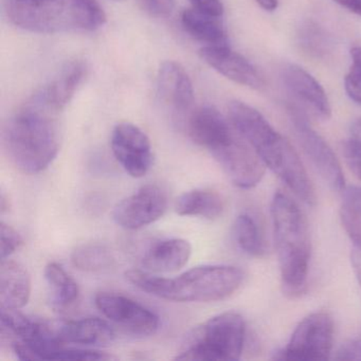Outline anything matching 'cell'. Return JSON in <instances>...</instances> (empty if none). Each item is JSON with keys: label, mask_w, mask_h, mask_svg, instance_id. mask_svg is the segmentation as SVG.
I'll return each instance as SVG.
<instances>
[{"label": "cell", "mask_w": 361, "mask_h": 361, "mask_svg": "<svg viewBox=\"0 0 361 361\" xmlns=\"http://www.w3.org/2000/svg\"><path fill=\"white\" fill-rule=\"evenodd\" d=\"M225 210V202L217 192L196 189L181 194L175 202V211L181 216L219 219Z\"/></svg>", "instance_id": "obj_22"}, {"label": "cell", "mask_w": 361, "mask_h": 361, "mask_svg": "<svg viewBox=\"0 0 361 361\" xmlns=\"http://www.w3.org/2000/svg\"><path fill=\"white\" fill-rule=\"evenodd\" d=\"M0 257L1 259H9L14 252L24 245V238L18 233V230L5 221L0 224Z\"/></svg>", "instance_id": "obj_29"}, {"label": "cell", "mask_w": 361, "mask_h": 361, "mask_svg": "<svg viewBox=\"0 0 361 361\" xmlns=\"http://www.w3.org/2000/svg\"><path fill=\"white\" fill-rule=\"evenodd\" d=\"M56 337L64 345L106 346L116 340V331L103 319L83 318L56 326Z\"/></svg>", "instance_id": "obj_17"}, {"label": "cell", "mask_w": 361, "mask_h": 361, "mask_svg": "<svg viewBox=\"0 0 361 361\" xmlns=\"http://www.w3.org/2000/svg\"><path fill=\"white\" fill-rule=\"evenodd\" d=\"M61 113L35 92L8 120L4 145L20 172L37 174L56 159L61 143Z\"/></svg>", "instance_id": "obj_1"}, {"label": "cell", "mask_w": 361, "mask_h": 361, "mask_svg": "<svg viewBox=\"0 0 361 361\" xmlns=\"http://www.w3.org/2000/svg\"><path fill=\"white\" fill-rule=\"evenodd\" d=\"M336 4L345 8L348 11L361 16V0H334Z\"/></svg>", "instance_id": "obj_34"}, {"label": "cell", "mask_w": 361, "mask_h": 361, "mask_svg": "<svg viewBox=\"0 0 361 361\" xmlns=\"http://www.w3.org/2000/svg\"><path fill=\"white\" fill-rule=\"evenodd\" d=\"M87 75V66L81 60L73 61L49 83L35 92V94L56 111H62L71 103L78 88Z\"/></svg>", "instance_id": "obj_19"}, {"label": "cell", "mask_w": 361, "mask_h": 361, "mask_svg": "<svg viewBox=\"0 0 361 361\" xmlns=\"http://www.w3.org/2000/svg\"><path fill=\"white\" fill-rule=\"evenodd\" d=\"M139 7L154 18H166L174 11L175 0H137Z\"/></svg>", "instance_id": "obj_30"}, {"label": "cell", "mask_w": 361, "mask_h": 361, "mask_svg": "<svg viewBox=\"0 0 361 361\" xmlns=\"http://www.w3.org/2000/svg\"><path fill=\"white\" fill-rule=\"evenodd\" d=\"M350 262H352L355 274H356L359 284L361 286V248L356 246L353 247V251L350 253Z\"/></svg>", "instance_id": "obj_33"}, {"label": "cell", "mask_w": 361, "mask_h": 361, "mask_svg": "<svg viewBox=\"0 0 361 361\" xmlns=\"http://www.w3.org/2000/svg\"><path fill=\"white\" fill-rule=\"evenodd\" d=\"M5 12L14 26L41 35L92 32L106 23L97 0H5Z\"/></svg>", "instance_id": "obj_4"}, {"label": "cell", "mask_w": 361, "mask_h": 361, "mask_svg": "<svg viewBox=\"0 0 361 361\" xmlns=\"http://www.w3.org/2000/svg\"><path fill=\"white\" fill-rule=\"evenodd\" d=\"M259 7L268 12H274L278 9L279 0H257Z\"/></svg>", "instance_id": "obj_35"}, {"label": "cell", "mask_w": 361, "mask_h": 361, "mask_svg": "<svg viewBox=\"0 0 361 361\" xmlns=\"http://www.w3.org/2000/svg\"><path fill=\"white\" fill-rule=\"evenodd\" d=\"M192 8L200 13L221 18L224 16V6L221 0H190Z\"/></svg>", "instance_id": "obj_31"}, {"label": "cell", "mask_w": 361, "mask_h": 361, "mask_svg": "<svg viewBox=\"0 0 361 361\" xmlns=\"http://www.w3.org/2000/svg\"><path fill=\"white\" fill-rule=\"evenodd\" d=\"M94 303L111 322L126 333L149 337L159 329L157 314L126 295L102 291L94 298Z\"/></svg>", "instance_id": "obj_9"}, {"label": "cell", "mask_w": 361, "mask_h": 361, "mask_svg": "<svg viewBox=\"0 0 361 361\" xmlns=\"http://www.w3.org/2000/svg\"><path fill=\"white\" fill-rule=\"evenodd\" d=\"M343 153L348 168L361 180V119L353 124Z\"/></svg>", "instance_id": "obj_27"}, {"label": "cell", "mask_w": 361, "mask_h": 361, "mask_svg": "<svg viewBox=\"0 0 361 361\" xmlns=\"http://www.w3.org/2000/svg\"><path fill=\"white\" fill-rule=\"evenodd\" d=\"M45 278L51 289V301L54 310L61 314L73 310L80 300V287L67 274L60 264H48L45 267Z\"/></svg>", "instance_id": "obj_23"}, {"label": "cell", "mask_w": 361, "mask_h": 361, "mask_svg": "<svg viewBox=\"0 0 361 361\" xmlns=\"http://www.w3.org/2000/svg\"><path fill=\"white\" fill-rule=\"evenodd\" d=\"M288 115L300 145L323 180L334 191L343 192L345 189L343 172L333 149L312 128L307 118L299 109L290 105Z\"/></svg>", "instance_id": "obj_8"}, {"label": "cell", "mask_w": 361, "mask_h": 361, "mask_svg": "<svg viewBox=\"0 0 361 361\" xmlns=\"http://www.w3.org/2000/svg\"><path fill=\"white\" fill-rule=\"evenodd\" d=\"M350 71L344 80V88L350 100L361 105V47H354L350 50Z\"/></svg>", "instance_id": "obj_28"}, {"label": "cell", "mask_w": 361, "mask_h": 361, "mask_svg": "<svg viewBox=\"0 0 361 361\" xmlns=\"http://www.w3.org/2000/svg\"><path fill=\"white\" fill-rule=\"evenodd\" d=\"M228 115L236 132L250 145L266 166L308 206L317 202L316 191L293 145L276 132L259 111L232 101Z\"/></svg>", "instance_id": "obj_2"}, {"label": "cell", "mask_w": 361, "mask_h": 361, "mask_svg": "<svg viewBox=\"0 0 361 361\" xmlns=\"http://www.w3.org/2000/svg\"><path fill=\"white\" fill-rule=\"evenodd\" d=\"M157 92L164 106L175 116L185 118L193 111V84L185 69L178 63L168 61L160 65Z\"/></svg>", "instance_id": "obj_14"}, {"label": "cell", "mask_w": 361, "mask_h": 361, "mask_svg": "<svg viewBox=\"0 0 361 361\" xmlns=\"http://www.w3.org/2000/svg\"><path fill=\"white\" fill-rule=\"evenodd\" d=\"M181 25L185 32L204 47L228 46V35L221 18L206 16L192 9L181 14Z\"/></svg>", "instance_id": "obj_21"}, {"label": "cell", "mask_w": 361, "mask_h": 361, "mask_svg": "<svg viewBox=\"0 0 361 361\" xmlns=\"http://www.w3.org/2000/svg\"><path fill=\"white\" fill-rule=\"evenodd\" d=\"M200 58L211 68L234 83L259 90L263 87V78L246 58L230 49L229 46L202 47Z\"/></svg>", "instance_id": "obj_16"}, {"label": "cell", "mask_w": 361, "mask_h": 361, "mask_svg": "<svg viewBox=\"0 0 361 361\" xmlns=\"http://www.w3.org/2000/svg\"><path fill=\"white\" fill-rule=\"evenodd\" d=\"M281 78L289 94L312 115L324 120L331 117V107L326 92L307 71L298 65H285Z\"/></svg>", "instance_id": "obj_15"}, {"label": "cell", "mask_w": 361, "mask_h": 361, "mask_svg": "<svg viewBox=\"0 0 361 361\" xmlns=\"http://www.w3.org/2000/svg\"><path fill=\"white\" fill-rule=\"evenodd\" d=\"M190 138L211 154L231 143L238 133L215 107L210 105L193 109L185 123Z\"/></svg>", "instance_id": "obj_13"}, {"label": "cell", "mask_w": 361, "mask_h": 361, "mask_svg": "<svg viewBox=\"0 0 361 361\" xmlns=\"http://www.w3.org/2000/svg\"><path fill=\"white\" fill-rule=\"evenodd\" d=\"M246 342V324L238 312H227L196 326L175 360H238Z\"/></svg>", "instance_id": "obj_6"}, {"label": "cell", "mask_w": 361, "mask_h": 361, "mask_svg": "<svg viewBox=\"0 0 361 361\" xmlns=\"http://www.w3.org/2000/svg\"><path fill=\"white\" fill-rule=\"evenodd\" d=\"M334 322L327 312H312L298 324L276 360H325L333 350Z\"/></svg>", "instance_id": "obj_7"}, {"label": "cell", "mask_w": 361, "mask_h": 361, "mask_svg": "<svg viewBox=\"0 0 361 361\" xmlns=\"http://www.w3.org/2000/svg\"><path fill=\"white\" fill-rule=\"evenodd\" d=\"M212 156L233 185L240 189H251L263 178L265 164L240 134L231 143L212 153Z\"/></svg>", "instance_id": "obj_12"}, {"label": "cell", "mask_w": 361, "mask_h": 361, "mask_svg": "<svg viewBox=\"0 0 361 361\" xmlns=\"http://www.w3.org/2000/svg\"><path fill=\"white\" fill-rule=\"evenodd\" d=\"M10 208H11V204H10L9 197L6 195L5 192H3L0 196V212L1 214H5L6 212H9Z\"/></svg>", "instance_id": "obj_36"}, {"label": "cell", "mask_w": 361, "mask_h": 361, "mask_svg": "<svg viewBox=\"0 0 361 361\" xmlns=\"http://www.w3.org/2000/svg\"><path fill=\"white\" fill-rule=\"evenodd\" d=\"M274 243L281 279L287 295H301L306 287L312 244L307 219L288 195L278 191L271 202Z\"/></svg>", "instance_id": "obj_5"}, {"label": "cell", "mask_w": 361, "mask_h": 361, "mask_svg": "<svg viewBox=\"0 0 361 361\" xmlns=\"http://www.w3.org/2000/svg\"><path fill=\"white\" fill-rule=\"evenodd\" d=\"M71 263L77 269L90 274H104L117 266L111 249L100 243L79 245L71 252Z\"/></svg>", "instance_id": "obj_24"}, {"label": "cell", "mask_w": 361, "mask_h": 361, "mask_svg": "<svg viewBox=\"0 0 361 361\" xmlns=\"http://www.w3.org/2000/svg\"><path fill=\"white\" fill-rule=\"evenodd\" d=\"M31 295V278L24 265L13 259H1L0 305L1 310H20Z\"/></svg>", "instance_id": "obj_20"}, {"label": "cell", "mask_w": 361, "mask_h": 361, "mask_svg": "<svg viewBox=\"0 0 361 361\" xmlns=\"http://www.w3.org/2000/svg\"><path fill=\"white\" fill-rule=\"evenodd\" d=\"M128 282L140 290L173 302H215L233 295L244 282L242 269L230 265L192 268L176 278H161L151 272L128 270Z\"/></svg>", "instance_id": "obj_3"}, {"label": "cell", "mask_w": 361, "mask_h": 361, "mask_svg": "<svg viewBox=\"0 0 361 361\" xmlns=\"http://www.w3.org/2000/svg\"><path fill=\"white\" fill-rule=\"evenodd\" d=\"M299 43L306 54L316 58H322L331 49V37L316 23H305L300 29Z\"/></svg>", "instance_id": "obj_26"}, {"label": "cell", "mask_w": 361, "mask_h": 361, "mask_svg": "<svg viewBox=\"0 0 361 361\" xmlns=\"http://www.w3.org/2000/svg\"><path fill=\"white\" fill-rule=\"evenodd\" d=\"M191 255V244L183 238L158 240L143 253L141 266L151 274L174 272L188 263Z\"/></svg>", "instance_id": "obj_18"}, {"label": "cell", "mask_w": 361, "mask_h": 361, "mask_svg": "<svg viewBox=\"0 0 361 361\" xmlns=\"http://www.w3.org/2000/svg\"><path fill=\"white\" fill-rule=\"evenodd\" d=\"M115 1H121V0H115Z\"/></svg>", "instance_id": "obj_37"}, {"label": "cell", "mask_w": 361, "mask_h": 361, "mask_svg": "<svg viewBox=\"0 0 361 361\" xmlns=\"http://www.w3.org/2000/svg\"><path fill=\"white\" fill-rule=\"evenodd\" d=\"M334 358L336 360H361V338L348 340L342 344Z\"/></svg>", "instance_id": "obj_32"}, {"label": "cell", "mask_w": 361, "mask_h": 361, "mask_svg": "<svg viewBox=\"0 0 361 361\" xmlns=\"http://www.w3.org/2000/svg\"><path fill=\"white\" fill-rule=\"evenodd\" d=\"M111 147L116 159L130 176L141 178L149 172L153 164L152 143L138 126L128 122L116 126Z\"/></svg>", "instance_id": "obj_10"}, {"label": "cell", "mask_w": 361, "mask_h": 361, "mask_svg": "<svg viewBox=\"0 0 361 361\" xmlns=\"http://www.w3.org/2000/svg\"><path fill=\"white\" fill-rule=\"evenodd\" d=\"M233 234L240 250L253 257H263L267 253V243L259 223L252 215L243 213L236 217Z\"/></svg>", "instance_id": "obj_25"}, {"label": "cell", "mask_w": 361, "mask_h": 361, "mask_svg": "<svg viewBox=\"0 0 361 361\" xmlns=\"http://www.w3.org/2000/svg\"><path fill=\"white\" fill-rule=\"evenodd\" d=\"M168 197L157 185H147L122 200L113 211V219L120 227L137 230L151 225L166 213Z\"/></svg>", "instance_id": "obj_11"}]
</instances>
